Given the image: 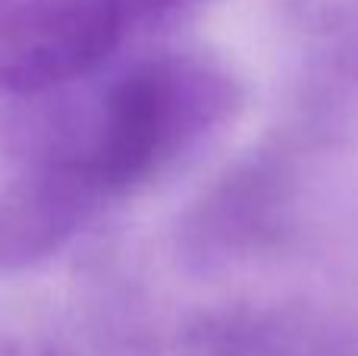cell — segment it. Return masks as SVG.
I'll use <instances>...</instances> for the list:
<instances>
[{
	"instance_id": "cell-1",
	"label": "cell",
	"mask_w": 358,
	"mask_h": 356,
	"mask_svg": "<svg viewBox=\"0 0 358 356\" xmlns=\"http://www.w3.org/2000/svg\"><path fill=\"white\" fill-rule=\"evenodd\" d=\"M242 95L227 67L201 54H161L120 76L73 149L104 199L170 170L236 114Z\"/></svg>"
},
{
	"instance_id": "cell-2",
	"label": "cell",
	"mask_w": 358,
	"mask_h": 356,
	"mask_svg": "<svg viewBox=\"0 0 358 356\" xmlns=\"http://www.w3.org/2000/svg\"><path fill=\"white\" fill-rule=\"evenodd\" d=\"M126 0H19L0 19V92L44 95L88 76L126 29Z\"/></svg>"
},
{
	"instance_id": "cell-3",
	"label": "cell",
	"mask_w": 358,
	"mask_h": 356,
	"mask_svg": "<svg viewBox=\"0 0 358 356\" xmlns=\"http://www.w3.org/2000/svg\"><path fill=\"white\" fill-rule=\"evenodd\" d=\"M104 202L69 142L41 155L0 183V268H31L57 256Z\"/></svg>"
},
{
	"instance_id": "cell-4",
	"label": "cell",
	"mask_w": 358,
	"mask_h": 356,
	"mask_svg": "<svg viewBox=\"0 0 358 356\" xmlns=\"http://www.w3.org/2000/svg\"><path fill=\"white\" fill-rule=\"evenodd\" d=\"M283 208V177L271 161H252L227 174L192 212L185 227V249L210 265L242 259L264 237Z\"/></svg>"
},
{
	"instance_id": "cell-5",
	"label": "cell",
	"mask_w": 358,
	"mask_h": 356,
	"mask_svg": "<svg viewBox=\"0 0 358 356\" xmlns=\"http://www.w3.org/2000/svg\"><path fill=\"white\" fill-rule=\"evenodd\" d=\"M299 13H302L308 22H321V25H330L336 22L340 16H346V13H352L355 0H296Z\"/></svg>"
},
{
	"instance_id": "cell-6",
	"label": "cell",
	"mask_w": 358,
	"mask_h": 356,
	"mask_svg": "<svg viewBox=\"0 0 358 356\" xmlns=\"http://www.w3.org/2000/svg\"><path fill=\"white\" fill-rule=\"evenodd\" d=\"M0 356H73V353L50 344H38V341H0Z\"/></svg>"
},
{
	"instance_id": "cell-7",
	"label": "cell",
	"mask_w": 358,
	"mask_h": 356,
	"mask_svg": "<svg viewBox=\"0 0 358 356\" xmlns=\"http://www.w3.org/2000/svg\"><path fill=\"white\" fill-rule=\"evenodd\" d=\"M126 4H129V13L132 10L151 13V10H164V6H176L179 0H126Z\"/></svg>"
}]
</instances>
